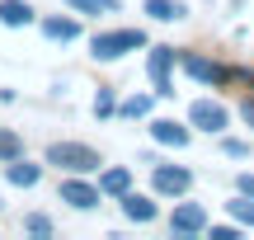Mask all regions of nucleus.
<instances>
[{
    "label": "nucleus",
    "instance_id": "nucleus-22",
    "mask_svg": "<svg viewBox=\"0 0 254 240\" xmlns=\"http://www.w3.org/2000/svg\"><path fill=\"white\" fill-rule=\"evenodd\" d=\"M207 236H212V240H240L236 226H207Z\"/></svg>",
    "mask_w": 254,
    "mask_h": 240
},
{
    "label": "nucleus",
    "instance_id": "nucleus-18",
    "mask_svg": "<svg viewBox=\"0 0 254 240\" xmlns=\"http://www.w3.org/2000/svg\"><path fill=\"white\" fill-rule=\"evenodd\" d=\"M146 109H151V99H146V94H136V99H127V104H118V113H123V118H141Z\"/></svg>",
    "mask_w": 254,
    "mask_h": 240
},
{
    "label": "nucleus",
    "instance_id": "nucleus-13",
    "mask_svg": "<svg viewBox=\"0 0 254 240\" xmlns=\"http://www.w3.org/2000/svg\"><path fill=\"white\" fill-rule=\"evenodd\" d=\"M123 212L132 217V222H155V203L141 193H123Z\"/></svg>",
    "mask_w": 254,
    "mask_h": 240
},
{
    "label": "nucleus",
    "instance_id": "nucleus-14",
    "mask_svg": "<svg viewBox=\"0 0 254 240\" xmlns=\"http://www.w3.org/2000/svg\"><path fill=\"white\" fill-rule=\"evenodd\" d=\"M146 14H151V19H165V24H179L189 9H184L179 0H146Z\"/></svg>",
    "mask_w": 254,
    "mask_h": 240
},
{
    "label": "nucleus",
    "instance_id": "nucleus-3",
    "mask_svg": "<svg viewBox=\"0 0 254 240\" xmlns=\"http://www.w3.org/2000/svg\"><path fill=\"white\" fill-rule=\"evenodd\" d=\"M151 184H155V193L179 198V193H189V188H193V170H184V165H160V160H155V165H151Z\"/></svg>",
    "mask_w": 254,
    "mask_h": 240
},
{
    "label": "nucleus",
    "instance_id": "nucleus-23",
    "mask_svg": "<svg viewBox=\"0 0 254 240\" xmlns=\"http://www.w3.org/2000/svg\"><path fill=\"white\" fill-rule=\"evenodd\" d=\"M221 151H226V156H236V160H245L250 146H245V141H231V137H226V141H221Z\"/></svg>",
    "mask_w": 254,
    "mask_h": 240
},
{
    "label": "nucleus",
    "instance_id": "nucleus-4",
    "mask_svg": "<svg viewBox=\"0 0 254 240\" xmlns=\"http://www.w3.org/2000/svg\"><path fill=\"white\" fill-rule=\"evenodd\" d=\"M189 118H193V127H202V132H212V137H221V132H226V122H231V113L221 109V104H212V99H193Z\"/></svg>",
    "mask_w": 254,
    "mask_h": 240
},
{
    "label": "nucleus",
    "instance_id": "nucleus-1",
    "mask_svg": "<svg viewBox=\"0 0 254 240\" xmlns=\"http://www.w3.org/2000/svg\"><path fill=\"white\" fill-rule=\"evenodd\" d=\"M47 165H62V170H71V175H90V170L99 165V151L80 146V141H57V146H47Z\"/></svg>",
    "mask_w": 254,
    "mask_h": 240
},
{
    "label": "nucleus",
    "instance_id": "nucleus-5",
    "mask_svg": "<svg viewBox=\"0 0 254 240\" xmlns=\"http://www.w3.org/2000/svg\"><path fill=\"white\" fill-rule=\"evenodd\" d=\"M170 71H174V52L170 47H155V52L146 57V75H151L155 94H170Z\"/></svg>",
    "mask_w": 254,
    "mask_h": 240
},
{
    "label": "nucleus",
    "instance_id": "nucleus-8",
    "mask_svg": "<svg viewBox=\"0 0 254 240\" xmlns=\"http://www.w3.org/2000/svg\"><path fill=\"white\" fill-rule=\"evenodd\" d=\"M5 179H9V184H14V188H33L38 184V179H43V165H28V160H9V165H5Z\"/></svg>",
    "mask_w": 254,
    "mask_h": 240
},
{
    "label": "nucleus",
    "instance_id": "nucleus-17",
    "mask_svg": "<svg viewBox=\"0 0 254 240\" xmlns=\"http://www.w3.org/2000/svg\"><path fill=\"white\" fill-rule=\"evenodd\" d=\"M226 207H231V217H236V222H240V226H254V207L245 203V198H231V203H226Z\"/></svg>",
    "mask_w": 254,
    "mask_h": 240
},
{
    "label": "nucleus",
    "instance_id": "nucleus-10",
    "mask_svg": "<svg viewBox=\"0 0 254 240\" xmlns=\"http://www.w3.org/2000/svg\"><path fill=\"white\" fill-rule=\"evenodd\" d=\"M0 24H9V28H28V24H33V9H28L24 0H0Z\"/></svg>",
    "mask_w": 254,
    "mask_h": 240
},
{
    "label": "nucleus",
    "instance_id": "nucleus-6",
    "mask_svg": "<svg viewBox=\"0 0 254 240\" xmlns=\"http://www.w3.org/2000/svg\"><path fill=\"white\" fill-rule=\"evenodd\" d=\"M99 193H104V188H94V184H80V179H66V184H62V203L80 207V212L99 207Z\"/></svg>",
    "mask_w": 254,
    "mask_h": 240
},
{
    "label": "nucleus",
    "instance_id": "nucleus-12",
    "mask_svg": "<svg viewBox=\"0 0 254 240\" xmlns=\"http://www.w3.org/2000/svg\"><path fill=\"white\" fill-rule=\"evenodd\" d=\"M43 33L52 43H71V38H80V19H43Z\"/></svg>",
    "mask_w": 254,
    "mask_h": 240
},
{
    "label": "nucleus",
    "instance_id": "nucleus-25",
    "mask_svg": "<svg viewBox=\"0 0 254 240\" xmlns=\"http://www.w3.org/2000/svg\"><path fill=\"white\" fill-rule=\"evenodd\" d=\"M240 113H245V122L254 127V99H245V104H240Z\"/></svg>",
    "mask_w": 254,
    "mask_h": 240
},
{
    "label": "nucleus",
    "instance_id": "nucleus-21",
    "mask_svg": "<svg viewBox=\"0 0 254 240\" xmlns=\"http://www.w3.org/2000/svg\"><path fill=\"white\" fill-rule=\"evenodd\" d=\"M24 226H28V236H52V222H47L43 212H33V217H28Z\"/></svg>",
    "mask_w": 254,
    "mask_h": 240
},
{
    "label": "nucleus",
    "instance_id": "nucleus-16",
    "mask_svg": "<svg viewBox=\"0 0 254 240\" xmlns=\"http://www.w3.org/2000/svg\"><path fill=\"white\" fill-rule=\"evenodd\" d=\"M66 5L80 14H109V9H118V0H66Z\"/></svg>",
    "mask_w": 254,
    "mask_h": 240
},
{
    "label": "nucleus",
    "instance_id": "nucleus-9",
    "mask_svg": "<svg viewBox=\"0 0 254 240\" xmlns=\"http://www.w3.org/2000/svg\"><path fill=\"white\" fill-rule=\"evenodd\" d=\"M174 231H179V236H198V231H207V217H202V207L184 203L179 212H174Z\"/></svg>",
    "mask_w": 254,
    "mask_h": 240
},
{
    "label": "nucleus",
    "instance_id": "nucleus-19",
    "mask_svg": "<svg viewBox=\"0 0 254 240\" xmlns=\"http://www.w3.org/2000/svg\"><path fill=\"white\" fill-rule=\"evenodd\" d=\"M19 151H24V146H19V137H14V132H0V160H14Z\"/></svg>",
    "mask_w": 254,
    "mask_h": 240
},
{
    "label": "nucleus",
    "instance_id": "nucleus-24",
    "mask_svg": "<svg viewBox=\"0 0 254 240\" xmlns=\"http://www.w3.org/2000/svg\"><path fill=\"white\" fill-rule=\"evenodd\" d=\"M236 184H240V193H245V198H254V175H240Z\"/></svg>",
    "mask_w": 254,
    "mask_h": 240
},
{
    "label": "nucleus",
    "instance_id": "nucleus-11",
    "mask_svg": "<svg viewBox=\"0 0 254 240\" xmlns=\"http://www.w3.org/2000/svg\"><path fill=\"white\" fill-rule=\"evenodd\" d=\"M184 71H189L193 80H207V85H217V80H226V75H231V71H221V66L202 61V57H184Z\"/></svg>",
    "mask_w": 254,
    "mask_h": 240
},
{
    "label": "nucleus",
    "instance_id": "nucleus-7",
    "mask_svg": "<svg viewBox=\"0 0 254 240\" xmlns=\"http://www.w3.org/2000/svg\"><path fill=\"white\" fill-rule=\"evenodd\" d=\"M151 137L160 141V146H189V127H184V122H174V118L151 122Z\"/></svg>",
    "mask_w": 254,
    "mask_h": 240
},
{
    "label": "nucleus",
    "instance_id": "nucleus-2",
    "mask_svg": "<svg viewBox=\"0 0 254 240\" xmlns=\"http://www.w3.org/2000/svg\"><path fill=\"white\" fill-rule=\"evenodd\" d=\"M141 43H146L141 28H118V33L90 38V52H94V61H118L123 52H132V47H141Z\"/></svg>",
    "mask_w": 254,
    "mask_h": 240
},
{
    "label": "nucleus",
    "instance_id": "nucleus-20",
    "mask_svg": "<svg viewBox=\"0 0 254 240\" xmlns=\"http://www.w3.org/2000/svg\"><path fill=\"white\" fill-rule=\"evenodd\" d=\"M94 113H99V118H113V113H118V99H113L109 90H99V99H94Z\"/></svg>",
    "mask_w": 254,
    "mask_h": 240
},
{
    "label": "nucleus",
    "instance_id": "nucleus-15",
    "mask_svg": "<svg viewBox=\"0 0 254 240\" xmlns=\"http://www.w3.org/2000/svg\"><path fill=\"white\" fill-rule=\"evenodd\" d=\"M99 188H104V193H113V198H123V193H132V175H127V170H104Z\"/></svg>",
    "mask_w": 254,
    "mask_h": 240
}]
</instances>
